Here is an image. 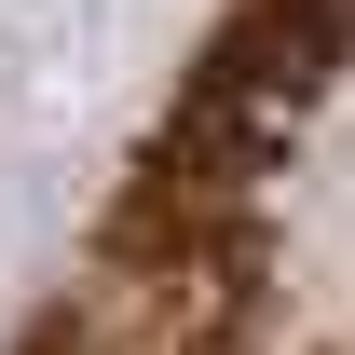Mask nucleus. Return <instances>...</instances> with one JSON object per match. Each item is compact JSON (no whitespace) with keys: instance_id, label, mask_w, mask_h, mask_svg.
<instances>
[{"instance_id":"1","label":"nucleus","mask_w":355,"mask_h":355,"mask_svg":"<svg viewBox=\"0 0 355 355\" xmlns=\"http://www.w3.org/2000/svg\"><path fill=\"white\" fill-rule=\"evenodd\" d=\"M14 355H355V0L205 28Z\"/></svg>"}]
</instances>
